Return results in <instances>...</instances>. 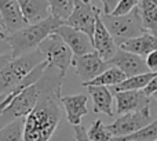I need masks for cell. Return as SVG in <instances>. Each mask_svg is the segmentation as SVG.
<instances>
[{
  "label": "cell",
  "instance_id": "obj_1",
  "mask_svg": "<svg viewBox=\"0 0 157 141\" xmlns=\"http://www.w3.org/2000/svg\"><path fill=\"white\" fill-rule=\"evenodd\" d=\"M65 75L48 66L36 82L40 95L35 108L25 116L24 141H50L61 123V90Z\"/></svg>",
  "mask_w": 157,
  "mask_h": 141
},
{
  "label": "cell",
  "instance_id": "obj_2",
  "mask_svg": "<svg viewBox=\"0 0 157 141\" xmlns=\"http://www.w3.org/2000/svg\"><path fill=\"white\" fill-rule=\"evenodd\" d=\"M65 22L55 17H48L47 19L33 25H28L24 29L7 36V44L10 47L11 58L21 57L24 54L33 51L39 47V44L51 33L57 30Z\"/></svg>",
  "mask_w": 157,
  "mask_h": 141
},
{
  "label": "cell",
  "instance_id": "obj_3",
  "mask_svg": "<svg viewBox=\"0 0 157 141\" xmlns=\"http://www.w3.org/2000/svg\"><path fill=\"white\" fill-rule=\"evenodd\" d=\"M44 61L46 60H44L43 54L39 51V49L21 55V57L11 58L0 69V95L10 94L39 64L44 62Z\"/></svg>",
  "mask_w": 157,
  "mask_h": 141
},
{
  "label": "cell",
  "instance_id": "obj_4",
  "mask_svg": "<svg viewBox=\"0 0 157 141\" xmlns=\"http://www.w3.org/2000/svg\"><path fill=\"white\" fill-rule=\"evenodd\" d=\"M101 19H102L105 28L108 29V32L114 39L117 47L124 40L141 36L142 33L146 32L142 25L138 7H135L132 11L124 14V15H112V14L101 13Z\"/></svg>",
  "mask_w": 157,
  "mask_h": 141
},
{
  "label": "cell",
  "instance_id": "obj_5",
  "mask_svg": "<svg viewBox=\"0 0 157 141\" xmlns=\"http://www.w3.org/2000/svg\"><path fill=\"white\" fill-rule=\"evenodd\" d=\"M37 49L43 54L48 66H52L59 70L62 75H66V70L72 65L75 55L65 42L61 39V36H58L55 32L51 33L39 44Z\"/></svg>",
  "mask_w": 157,
  "mask_h": 141
},
{
  "label": "cell",
  "instance_id": "obj_6",
  "mask_svg": "<svg viewBox=\"0 0 157 141\" xmlns=\"http://www.w3.org/2000/svg\"><path fill=\"white\" fill-rule=\"evenodd\" d=\"M99 13L101 10L92 4L91 0H75L73 10L65 21V25L86 33L92 40L95 22Z\"/></svg>",
  "mask_w": 157,
  "mask_h": 141
},
{
  "label": "cell",
  "instance_id": "obj_7",
  "mask_svg": "<svg viewBox=\"0 0 157 141\" xmlns=\"http://www.w3.org/2000/svg\"><path fill=\"white\" fill-rule=\"evenodd\" d=\"M150 122H152L150 108H146V109H142V111L121 115L113 123L106 125V129H108V131L113 137H125L141 130L142 127L147 126Z\"/></svg>",
  "mask_w": 157,
  "mask_h": 141
},
{
  "label": "cell",
  "instance_id": "obj_8",
  "mask_svg": "<svg viewBox=\"0 0 157 141\" xmlns=\"http://www.w3.org/2000/svg\"><path fill=\"white\" fill-rule=\"evenodd\" d=\"M39 95H40L39 86L36 83L30 84L11 100V103L3 109L2 115H11L14 119L15 118H25L35 108L36 103L39 100Z\"/></svg>",
  "mask_w": 157,
  "mask_h": 141
},
{
  "label": "cell",
  "instance_id": "obj_9",
  "mask_svg": "<svg viewBox=\"0 0 157 141\" xmlns=\"http://www.w3.org/2000/svg\"><path fill=\"white\" fill-rule=\"evenodd\" d=\"M72 65L76 69L77 76L81 79V83L92 80L109 68V64L103 61L97 51L88 53L80 57H73Z\"/></svg>",
  "mask_w": 157,
  "mask_h": 141
},
{
  "label": "cell",
  "instance_id": "obj_10",
  "mask_svg": "<svg viewBox=\"0 0 157 141\" xmlns=\"http://www.w3.org/2000/svg\"><path fill=\"white\" fill-rule=\"evenodd\" d=\"M55 33L58 36H61V39L71 49V51L73 53L75 57H80V55L94 51V46H92L91 39L86 33L80 32V30L73 29V28L63 24L59 28H57Z\"/></svg>",
  "mask_w": 157,
  "mask_h": 141
},
{
  "label": "cell",
  "instance_id": "obj_11",
  "mask_svg": "<svg viewBox=\"0 0 157 141\" xmlns=\"http://www.w3.org/2000/svg\"><path fill=\"white\" fill-rule=\"evenodd\" d=\"M114 97H116V112L120 115L150 108V97L145 94L144 90L114 91Z\"/></svg>",
  "mask_w": 157,
  "mask_h": 141
},
{
  "label": "cell",
  "instance_id": "obj_12",
  "mask_svg": "<svg viewBox=\"0 0 157 141\" xmlns=\"http://www.w3.org/2000/svg\"><path fill=\"white\" fill-rule=\"evenodd\" d=\"M102 13V11H101ZM101 13L97 17V22H95V29L94 35H92V46H94V51L98 53L101 58L103 61L108 62L109 60L113 58V55L116 54V51L119 50L114 39L112 38V35L108 32V29L105 28L102 19H101Z\"/></svg>",
  "mask_w": 157,
  "mask_h": 141
},
{
  "label": "cell",
  "instance_id": "obj_13",
  "mask_svg": "<svg viewBox=\"0 0 157 141\" xmlns=\"http://www.w3.org/2000/svg\"><path fill=\"white\" fill-rule=\"evenodd\" d=\"M108 64H109V66H116V68H119L123 73L127 75V78L149 72L145 58L139 57V55H135V54H131V53L120 50V49L116 51L113 58L108 61Z\"/></svg>",
  "mask_w": 157,
  "mask_h": 141
},
{
  "label": "cell",
  "instance_id": "obj_14",
  "mask_svg": "<svg viewBox=\"0 0 157 141\" xmlns=\"http://www.w3.org/2000/svg\"><path fill=\"white\" fill-rule=\"evenodd\" d=\"M0 14L4 22V29L8 35L28 26L17 0H0Z\"/></svg>",
  "mask_w": 157,
  "mask_h": 141
},
{
  "label": "cell",
  "instance_id": "obj_15",
  "mask_svg": "<svg viewBox=\"0 0 157 141\" xmlns=\"http://www.w3.org/2000/svg\"><path fill=\"white\" fill-rule=\"evenodd\" d=\"M88 98L86 94H76V95H65L61 97V104L66 114V120L68 123L73 126L81 125V119L86 115H88V108H87Z\"/></svg>",
  "mask_w": 157,
  "mask_h": 141
},
{
  "label": "cell",
  "instance_id": "obj_16",
  "mask_svg": "<svg viewBox=\"0 0 157 141\" xmlns=\"http://www.w3.org/2000/svg\"><path fill=\"white\" fill-rule=\"evenodd\" d=\"M21 13L28 25H33L51 17V10L47 0H17Z\"/></svg>",
  "mask_w": 157,
  "mask_h": 141
},
{
  "label": "cell",
  "instance_id": "obj_17",
  "mask_svg": "<svg viewBox=\"0 0 157 141\" xmlns=\"http://www.w3.org/2000/svg\"><path fill=\"white\" fill-rule=\"evenodd\" d=\"M119 49L131 53V54L139 55L142 58H146L152 51L157 50V36H153L149 32H145L141 36L124 40L123 43L119 44Z\"/></svg>",
  "mask_w": 157,
  "mask_h": 141
},
{
  "label": "cell",
  "instance_id": "obj_18",
  "mask_svg": "<svg viewBox=\"0 0 157 141\" xmlns=\"http://www.w3.org/2000/svg\"><path fill=\"white\" fill-rule=\"evenodd\" d=\"M88 93L94 103V114H105L112 118L113 112V94L105 86H88Z\"/></svg>",
  "mask_w": 157,
  "mask_h": 141
},
{
  "label": "cell",
  "instance_id": "obj_19",
  "mask_svg": "<svg viewBox=\"0 0 157 141\" xmlns=\"http://www.w3.org/2000/svg\"><path fill=\"white\" fill-rule=\"evenodd\" d=\"M138 10L145 30L157 36V0H141Z\"/></svg>",
  "mask_w": 157,
  "mask_h": 141
},
{
  "label": "cell",
  "instance_id": "obj_20",
  "mask_svg": "<svg viewBox=\"0 0 157 141\" xmlns=\"http://www.w3.org/2000/svg\"><path fill=\"white\" fill-rule=\"evenodd\" d=\"M127 79V75L123 73L121 70L116 66H109L105 72H102L99 76H97L95 79L92 80L87 82V83H83L84 87H88V86H117L120 84L121 82H124Z\"/></svg>",
  "mask_w": 157,
  "mask_h": 141
},
{
  "label": "cell",
  "instance_id": "obj_21",
  "mask_svg": "<svg viewBox=\"0 0 157 141\" xmlns=\"http://www.w3.org/2000/svg\"><path fill=\"white\" fill-rule=\"evenodd\" d=\"M157 72H147L142 75H135L127 78L124 82L114 86V91H132V90H144L149 82L155 78Z\"/></svg>",
  "mask_w": 157,
  "mask_h": 141
},
{
  "label": "cell",
  "instance_id": "obj_22",
  "mask_svg": "<svg viewBox=\"0 0 157 141\" xmlns=\"http://www.w3.org/2000/svg\"><path fill=\"white\" fill-rule=\"evenodd\" d=\"M25 118H15L0 129V141H24Z\"/></svg>",
  "mask_w": 157,
  "mask_h": 141
},
{
  "label": "cell",
  "instance_id": "obj_23",
  "mask_svg": "<svg viewBox=\"0 0 157 141\" xmlns=\"http://www.w3.org/2000/svg\"><path fill=\"white\" fill-rule=\"evenodd\" d=\"M112 141H157V120L125 137H113Z\"/></svg>",
  "mask_w": 157,
  "mask_h": 141
},
{
  "label": "cell",
  "instance_id": "obj_24",
  "mask_svg": "<svg viewBox=\"0 0 157 141\" xmlns=\"http://www.w3.org/2000/svg\"><path fill=\"white\" fill-rule=\"evenodd\" d=\"M50 4L51 15L65 22L71 15L75 6V0H47Z\"/></svg>",
  "mask_w": 157,
  "mask_h": 141
},
{
  "label": "cell",
  "instance_id": "obj_25",
  "mask_svg": "<svg viewBox=\"0 0 157 141\" xmlns=\"http://www.w3.org/2000/svg\"><path fill=\"white\" fill-rule=\"evenodd\" d=\"M87 136L91 141H112L113 136L108 131L106 126L103 125V122L101 119H97L95 122H92L90 130L87 131Z\"/></svg>",
  "mask_w": 157,
  "mask_h": 141
},
{
  "label": "cell",
  "instance_id": "obj_26",
  "mask_svg": "<svg viewBox=\"0 0 157 141\" xmlns=\"http://www.w3.org/2000/svg\"><path fill=\"white\" fill-rule=\"evenodd\" d=\"M139 2L141 0H120L117 3L116 8L112 11V15H124V14H128L135 7H138Z\"/></svg>",
  "mask_w": 157,
  "mask_h": 141
},
{
  "label": "cell",
  "instance_id": "obj_27",
  "mask_svg": "<svg viewBox=\"0 0 157 141\" xmlns=\"http://www.w3.org/2000/svg\"><path fill=\"white\" fill-rule=\"evenodd\" d=\"M50 141H75V137L72 139L66 129H59V130L57 129V131L54 133V136L51 137Z\"/></svg>",
  "mask_w": 157,
  "mask_h": 141
},
{
  "label": "cell",
  "instance_id": "obj_28",
  "mask_svg": "<svg viewBox=\"0 0 157 141\" xmlns=\"http://www.w3.org/2000/svg\"><path fill=\"white\" fill-rule=\"evenodd\" d=\"M73 134H75V141H91L87 136V130L84 129L83 125L73 126Z\"/></svg>",
  "mask_w": 157,
  "mask_h": 141
},
{
  "label": "cell",
  "instance_id": "obj_29",
  "mask_svg": "<svg viewBox=\"0 0 157 141\" xmlns=\"http://www.w3.org/2000/svg\"><path fill=\"white\" fill-rule=\"evenodd\" d=\"M145 61H146V66L149 69V72H157V50L150 53L145 58Z\"/></svg>",
  "mask_w": 157,
  "mask_h": 141
},
{
  "label": "cell",
  "instance_id": "obj_30",
  "mask_svg": "<svg viewBox=\"0 0 157 141\" xmlns=\"http://www.w3.org/2000/svg\"><path fill=\"white\" fill-rule=\"evenodd\" d=\"M7 36H8V33L6 32L4 28H0V54L11 53L10 47H8V44H7Z\"/></svg>",
  "mask_w": 157,
  "mask_h": 141
},
{
  "label": "cell",
  "instance_id": "obj_31",
  "mask_svg": "<svg viewBox=\"0 0 157 141\" xmlns=\"http://www.w3.org/2000/svg\"><path fill=\"white\" fill-rule=\"evenodd\" d=\"M120 0H101L103 6V14H112V11L116 8Z\"/></svg>",
  "mask_w": 157,
  "mask_h": 141
},
{
  "label": "cell",
  "instance_id": "obj_32",
  "mask_svg": "<svg viewBox=\"0 0 157 141\" xmlns=\"http://www.w3.org/2000/svg\"><path fill=\"white\" fill-rule=\"evenodd\" d=\"M156 91H157V73L155 75V78H153L152 80L149 82V84H147V86L144 89V93L147 95V97L153 95Z\"/></svg>",
  "mask_w": 157,
  "mask_h": 141
},
{
  "label": "cell",
  "instance_id": "obj_33",
  "mask_svg": "<svg viewBox=\"0 0 157 141\" xmlns=\"http://www.w3.org/2000/svg\"><path fill=\"white\" fill-rule=\"evenodd\" d=\"M11 60V53H6V54H0V69Z\"/></svg>",
  "mask_w": 157,
  "mask_h": 141
},
{
  "label": "cell",
  "instance_id": "obj_34",
  "mask_svg": "<svg viewBox=\"0 0 157 141\" xmlns=\"http://www.w3.org/2000/svg\"><path fill=\"white\" fill-rule=\"evenodd\" d=\"M0 28H4V22H3V18H2V14H0Z\"/></svg>",
  "mask_w": 157,
  "mask_h": 141
},
{
  "label": "cell",
  "instance_id": "obj_35",
  "mask_svg": "<svg viewBox=\"0 0 157 141\" xmlns=\"http://www.w3.org/2000/svg\"><path fill=\"white\" fill-rule=\"evenodd\" d=\"M6 95H7V94H2V95H0V103H2V101L6 98Z\"/></svg>",
  "mask_w": 157,
  "mask_h": 141
},
{
  "label": "cell",
  "instance_id": "obj_36",
  "mask_svg": "<svg viewBox=\"0 0 157 141\" xmlns=\"http://www.w3.org/2000/svg\"><path fill=\"white\" fill-rule=\"evenodd\" d=\"M153 98H155V100H157V91L155 93V94H153Z\"/></svg>",
  "mask_w": 157,
  "mask_h": 141
}]
</instances>
